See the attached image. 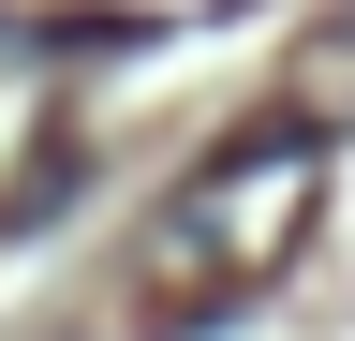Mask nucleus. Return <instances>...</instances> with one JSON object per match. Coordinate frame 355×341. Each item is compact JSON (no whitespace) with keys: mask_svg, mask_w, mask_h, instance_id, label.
Segmentation results:
<instances>
[{"mask_svg":"<svg viewBox=\"0 0 355 341\" xmlns=\"http://www.w3.org/2000/svg\"><path fill=\"white\" fill-rule=\"evenodd\" d=\"M311 208H326V134H296V119L237 134L222 163H193V178L148 208V312L163 326H207L222 297H252L311 238Z\"/></svg>","mask_w":355,"mask_h":341,"instance_id":"1","label":"nucleus"}]
</instances>
